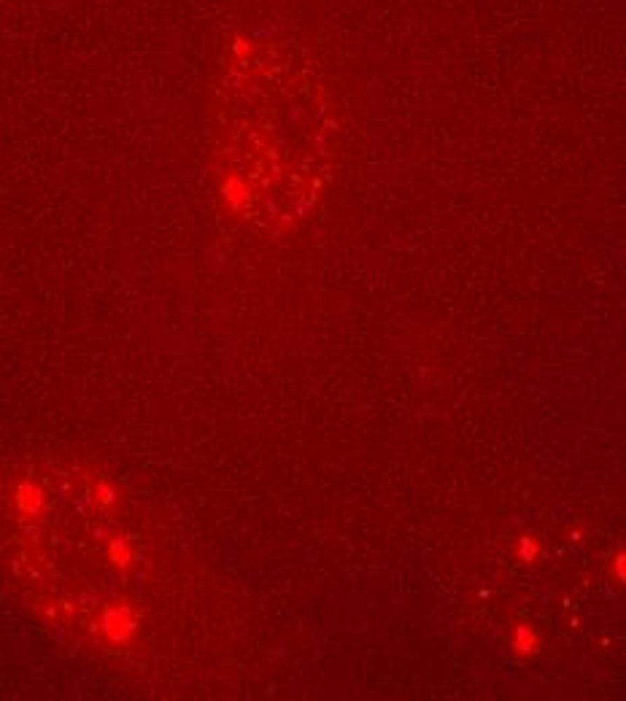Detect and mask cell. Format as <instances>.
<instances>
[{"label":"cell","mask_w":626,"mask_h":701,"mask_svg":"<svg viewBox=\"0 0 626 701\" xmlns=\"http://www.w3.org/2000/svg\"><path fill=\"white\" fill-rule=\"evenodd\" d=\"M540 540L538 537H519L516 543H513V556L519 561H526V564H535L540 556Z\"/></svg>","instance_id":"7a4b0ae2"},{"label":"cell","mask_w":626,"mask_h":701,"mask_svg":"<svg viewBox=\"0 0 626 701\" xmlns=\"http://www.w3.org/2000/svg\"><path fill=\"white\" fill-rule=\"evenodd\" d=\"M510 648L516 655L521 658H529V655H538L542 650V634H540L532 623H519L513 629V637H510Z\"/></svg>","instance_id":"6da1fadb"},{"label":"cell","mask_w":626,"mask_h":701,"mask_svg":"<svg viewBox=\"0 0 626 701\" xmlns=\"http://www.w3.org/2000/svg\"><path fill=\"white\" fill-rule=\"evenodd\" d=\"M610 572H613V578L618 580L621 585H626V550H618L610 559Z\"/></svg>","instance_id":"3957f363"}]
</instances>
